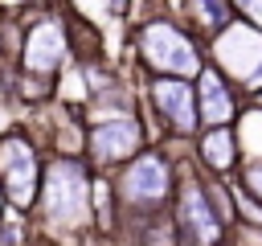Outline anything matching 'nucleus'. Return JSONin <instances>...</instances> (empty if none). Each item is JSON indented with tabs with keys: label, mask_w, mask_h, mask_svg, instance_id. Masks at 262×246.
Instances as JSON below:
<instances>
[{
	"label": "nucleus",
	"mask_w": 262,
	"mask_h": 246,
	"mask_svg": "<svg viewBox=\"0 0 262 246\" xmlns=\"http://www.w3.org/2000/svg\"><path fill=\"white\" fill-rule=\"evenodd\" d=\"M41 217L53 225V230H78L90 221V180H86V168L82 160L74 156H57L45 172H41Z\"/></svg>",
	"instance_id": "nucleus-1"
},
{
	"label": "nucleus",
	"mask_w": 262,
	"mask_h": 246,
	"mask_svg": "<svg viewBox=\"0 0 262 246\" xmlns=\"http://www.w3.org/2000/svg\"><path fill=\"white\" fill-rule=\"evenodd\" d=\"M139 53H143V61L160 78H184V82H192L201 74V66H205L196 41L180 25H172V20H147L139 29Z\"/></svg>",
	"instance_id": "nucleus-2"
},
{
	"label": "nucleus",
	"mask_w": 262,
	"mask_h": 246,
	"mask_svg": "<svg viewBox=\"0 0 262 246\" xmlns=\"http://www.w3.org/2000/svg\"><path fill=\"white\" fill-rule=\"evenodd\" d=\"M172 193V164L160 152H135L115 176V197L127 213H156Z\"/></svg>",
	"instance_id": "nucleus-3"
},
{
	"label": "nucleus",
	"mask_w": 262,
	"mask_h": 246,
	"mask_svg": "<svg viewBox=\"0 0 262 246\" xmlns=\"http://www.w3.org/2000/svg\"><path fill=\"white\" fill-rule=\"evenodd\" d=\"M209 53L217 61V74H229L233 82L262 90V29L246 20H229L225 29L213 33Z\"/></svg>",
	"instance_id": "nucleus-4"
},
{
	"label": "nucleus",
	"mask_w": 262,
	"mask_h": 246,
	"mask_svg": "<svg viewBox=\"0 0 262 246\" xmlns=\"http://www.w3.org/2000/svg\"><path fill=\"white\" fill-rule=\"evenodd\" d=\"M176 234L184 238V246H221L225 221L213 209V193L196 176H188L180 184V197H176Z\"/></svg>",
	"instance_id": "nucleus-5"
},
{
	"label": "nucleus",
	"mask_w": 262,
	"mask_h": 246,
	"mask_svg": "<svg viewBox=\"0 0 262 246\" xmlns=\"http://www.w3.org/2000/svg\"><path fill=\"white\" fill-rule=\"evenodd\" d=\"M37 184H41V160L37 148L25 135H4L0 139V189L8 193V201L16 209H29L37 201Z\"/></svg>",
	"instance_id": "nucleus-6"
},
{
	"label": "nucleus",
	"mask_w": 262,
	"mask_h": 246,
	"mask_svg": "<svg viewBox=\"0 0 262 246\" xmlns=\"http://www.w3.org/2000/svg\"><path fill=\"white\" fill-rule=\"evenodd\" d=\"M70 53V33L57 16H41L25 29V45H20V66L29 78H53L61 70Z\"/></svg>",
	"instance_id": "nucleus-7"
},
{
	"label": "nucleus",
	"mask_w": 262,
	"mask_h": 246,
	"mask_svg": "<svg viewBox=\"0 0 262 246\" xmlns=\"http://www.w3.org/2000/svg\"><path fill=\"white\" fill-rule=\"evenodd\" d=\"M143 148V127L135 123V115H119V119H98L86 131V156L94 164H123Z\"/></svg>",
	"instance_id": "nucleus-8"
},
{
	"label": "nucleus",
	"mask_w": 262,
	"mask_h": 246,
	"mask_svg": "<svg viewBox=\"0 0 262 246\" xmlns=\"http://www.w3.org/2000/svg\"><path fill=\"white\" fill-rule=\"evenodd\" d=\"M151 102L160 111V119L168 127H176L180 135L196 131V98H192V82L184 78H156L151 82Z\"/></svg>",
	"instance_id": "nucleus-9"
},
{
	"label": "nucleus",
	"mask_w": 262,
	"mask_h": 246,
	"mask_svg": "<svg viewBox=\"0 0 262 246\" xmlns=\"http://www.w3.org/2000/svg\"><path fill=\"white\" fill-rule=\"evenodd\" d=\"M196 123L205 127H229L233 115H237V102H233V90L229 82L213 70V66H201L196 74Z\"/></svg>",
	"instance_id": "nucleus-10"
},
{
	"label": "nucleus",
	"mask_w": 262,
	"mask_h": 246,
	"mask_svg": "<svg viewBox=\"0 0 262 246\" xmlns=\"http://www.w3.org/2000/svg\"><path fill=\"white\" fill-rule=\"evenodd\" d=\"M201 160L213 172H229L237 160V144H233V127H209L201 135Z\"/></svg>",
	"instance_id": "nucleus-11"
},
{
	"label": "nucleus",
	"mask_w": 262,
	"mask_h": 246,
	"mask_svg": "<svg viewBox=\"0 0 262 246\" xmlns=\"http://www.w3.org/2000/svg\"><path fill=\"white\" fill-rule=\"evenodd\" d=\"M233 144L262 164V107H250L242 119H237V131H233Z\"/></svg>",
	"instance_id": "nucleus-12"
},
{
	"label": "nucleus",
	"mask_w": 262,
	"mask_h": 246,
	"mask_svg": "<svg viewBox=\"0 0 262 246\" xmlns=\"http://www.w3.org/2000/svg\"><path fill=\"white\" fill-rule=\"evenodd\" d=\"M188 12H192V20L201 25V29H209V33H217V29H225L229 25V0H188Z\"/></svg>",
	"instance_id": "nucleus-13"
},
{
	"label": "nucleus",
	"mask_w": 262,
	"mask_h": 246,
	"mask_svg": "<svg viewBox=\"0 0 262 246\" xmlns=\"http://www.w3.org/2000/svg\"><path fill=\"white\" fill-rule=\"evenodd\" d=\"M74 8L86 16V20H111V16H119L123 8H127V0H74Z\"/></svg>",
	"instance_id": "nucleus-14"
},
{
	"label": "nucleus",
	"mask_w": 262,
	"mask_h": 246,
	"mask_svg": "<svg viewBox=\"0 0 262 246\" xmlns=\"http://www.w3.org/2000/svg\"><path fill=\"white\" fill-rule=\"evenodd\" d=\"M242 189H246L250 201H262V164H258V160L246 164V172H242Z\"/></svg>",
	"instance_id": "nucleus-15"
},
{
	"label": "nucleus",
	"mask_w": 262,
	"mask_h": 246,
	"mask_svg": "<svg viewBox=\"0 0 262 246\" xmlns=\"http://www.w3.org/2000/svg\"><path fill=\"white\" fill-rule=\"evenodd\" d=\"M233 8H237V16H242L246 25L262 29V0H233Z\"/></svg>",
	"instance_id": "nucleus-16"
},
{
	"label": "nucleus",
	"mask_w": 262,
	"mask_h": 246,
	"mask_svg": "<svg viewBox=\"0 0 262 246\" xmlns=\"http://www.w3.org/2000/svg\"><path fill=\"white\" fill-rule=\"evenodd\" d=\"M0 205H4V197H0Z\"/></svg>",
	"instance_id": "nucleus-17"
},
{
	"label": "nucleus",
	"mask_w": 262,
	"mask_h": 246,
	"mask_svg": "<svg viewBox=\"0 0 262 246\" xmlns=\"http://www.w3.org/2000/svg\"><path fill=\"white\" fill-rule=\"evenodd\" d=\"M258 107H262V98H258Z\"/></svg>",
	"instance_id": "nucleus-18"
}]
</instances>
